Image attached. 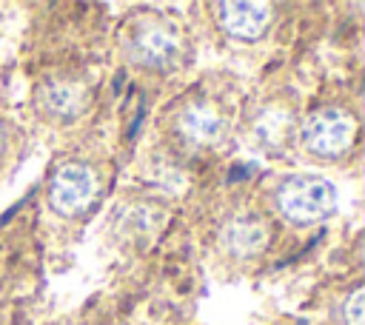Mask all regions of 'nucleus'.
Instances as JSON below:
<instances>
[{"mask_svg":"<svg viewBox=\"0 0 365 325\" xmlns=\"http://www.w3.org/2000/svg\"><path fill=\"white\" fill-rule=\"evenodd\" d=\"M277 202H279V211L291 222L308 225V222H319L322 217L334 211L336 188L319 174H297L279 185Z\"/></svg>","mask_w":365,"mask_h":325,"instance_id":"nucleus-1","label":"nucleus"},{"mask_svg":"<svg viewBox=\"0 0 365 325\" xmlns=\"http://www.w3.org/2000/svg\"><path fill=\"white\" fill-rule=\"evenodd\" d=\"M268 225L259 220V217H234L225 222L222 234H220V242L225 245V251H231L234 257H257L265 245H268Z\"/></svg>","mask_w":365,"mask_h":325,"instance_id":"nucleus-6","label":"nucleus"},{"mask_svg":"<svg viewBox=\"0 0 365 325\" xmlns=\"http://www.w3.org/2000/svg\"><path fill=\"white\" fill-rule=\"evenodd\" d=\"M180 131L197 145H214L225 134V120L214 105L191 103L180 117Z\"/></svg>","mask_w":365,"mask_h":325,"instance_id":"nucleus-7","label":"nucleus"},{"mask_svg":"<svg viewBox=\"0 0 365 325\" xmlns=\"http://www.w3.org/2000/svg\"><path fill=\"white\" fill-rule=\"evenodd\" d=\"M362 299H365V294H362V288H356V291L351 294L348 305H345V319H348V325H362Z\"/></svg>","mask_w":365,"mask_h":325,"instance_id":"nucleus-10","label":"nucleus"},{"mask_svg":"<svg viewBox=\"0 0 365 325\" xmlns=\"http://www.w3.org/2000/svg\"><path fill=\"white\" fill-rule=\"evenodd\" d=\"M86 103V88L80 83L71 80H51L48 86H43V105L51 114L60 117H74Z\"/></svg>","mask_w":365,"mask_h":325,"instance_id":"nucleus-8","label":"nucleus"},{"mask_svg":"<svg viewBox=\"0 0 365 325\" xmlns=\"http://www.w3.org/2000/svg\"><path fill=\"white\" fill-rule=\"evenodd\" d=\"M254 131H257L259 143H265L268 148H282V145L288 143L291 131H294V120H291V114L282 111V108H268V111L259 114Z\"/></svg>","mask_w":365,"mask_h":325,"instance_id":"nucleus-9","label":"nucleus"},{"mask_svg":"<svg viewBox=\"0 0 365 325\" xmlns=\"http://www.w3.org/2000/svg\"><path fill=\"white\" fill-rule=\"evenodd\" d=\"M356 120L345 108H319L302 123V143L317 157H339L354 145Z\"/></svg>","mask_w":365,"mask_h":325,"instance_id":"nucleus-2","label":"nucleus"},{"mask_svg":"<svg viewBox=\"0 0 365 325\" xmlns=\"http://www.w3.org/2000/svg\"><path fill=\"white\" fill-rule=\"evenodd\" d=\"M217 20L231 37L257 40L271 23V9L265 3H220Z\"/></svg>","mask_w":365,"mask_h":325,"instance_id":"nucleus-5","label":"nucleus"},{"mask_svg":"<svg viewBox=\"0 0 365 325\" xmlns=\"http://www.w3.org/2000/svg\"><path fill=\"white\" fill-rule=\"evenodd\" d=\"M97 194V177L83 162H66L54 171L48 185V200L54 211L60 214H77L83 211Z\"/></svg>","mask_w":365,"mask_h":325,"instance_id":"nucleus-3","label":"nucleus"},{"mask_svg":"<svg viewBox=\"0 0 365 325\" xmlns=\"http://www.w3.org/2000/svg\"><path fill=\"white\" fill-rule=\"evenodd\" d=\"M131 57L148 68H168L180 57V34L160 20H143L131 37Z\"/></svg>","mask_w":365,"mask_h":325,"instance_id":"nucleus-4","label":"nucleus"}]
</instances>
